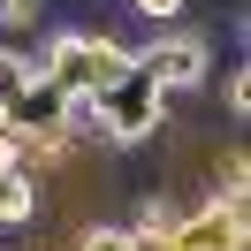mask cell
Segmentation results:
<instances>
[{
    "label": "cell",
    "mask_w": 251,
    "mask_h": 251,
    "mask_svg": "<svg viewBox=\"0 0 251 251\" xmlns=\"http://www.w3.org/2000/svg\"><path fill=\"white\" fill-rule=\"evenodd\" d=\"M31 61H38V76H53L69 99H99L107 84L129 76V46L107 38V31H61L46 53H31Z\"/></svg>",
    "instance_id": "1"
},
{
    "label": "cell",
    "mask_w": 251,
    "mask_h": 251,
    "mask_svg": "<svg viewBox=\"0 0 251 251\" xmlns=\"http://www.w3.org/2000/svg\"><path fill=\"white\" fill-rule=\"evenodd\" d=\"M92 107H99V122H107V145H114V152H129V145H160L168 122H175V99H160L137 69H129L122 84H107Z\"/></svg>",
    "instance_id": "2"
},
{
    "label": "cell",
    "mask_w": 251,
    "mask_h": 251,
    "mask_svg": "<svg viewBox=\"0 0 251 251\" xmlns=\"http://www.w3.org/2000/svg\"><path fill=\"white\" fill-rule=\"evenodd\" d=\"M129 69H137L160 99H190L205 84V38L183 31V23H168V31H152L145 46H129Z\"/></svg>",
    "instance_id": "3"
},
{
    "label": "cell",
    "mask_w": 251,
    "mask_h": 251,
    "mask_svg": "<svg viewBox=\"0 0 251 251\" xmlns=\"http://www.w3.org/2000/svg\"><path fill=\"white\" fill-rule=\"evenodd\" d=\"M168 236H175V251H251V190L190 205Z\"/></svg>",
    "instance_id": "4"
},
{
    "label": "cell",
    "mask_w": 251,
    "mask_h": 251,
    "mask_svg": "<svg viewBox=\"0 0 251 251\" xmlns=\"http://www.w3.org/2000/svg\"><path fill=\"white\" fill-rule=\"evenodd\" d=\"M53 129H69V92L53 76H31L8 107H0V137L8 145H31V137H53Z\"/></svg>",
    "instance_id": "5"
},
{
    "label": "cell",
    "mask_w": 251,
    "mask_h": 251,
    "mask_svg": "<svg viewBox=\"0 0 251 251\" xmlns=\"http://www.w3.org/2000/svg\"><path fill=\"white\" fill-rule=\"evenodd\" d=\"M38 221V175L31 168H0V228H31Z\"/></svg>",
    "instance_id": "6"
},
{
    "label": "cell",
    "mask_w": 251,
    "mask_h": 251,
    "mask_svg": "<svg viewBox=\"0 0 251 251\" xmlns=\"http://www.w3.org/2000/svg\"><path fill=\"white\" fill-rule=\"evenodd\" d=\"M46 16H53V0H0V46L46 31Z\"/></svg>",
    "instance_id": "7"
},
{
    "label": "cell",
    "mask_w": 251,
    "mask_h": 251,
    "mask_svg": "<svg viewBox=\"0 0 251 251\" xmlns=\"http://www.w3.org/2000/svg\"><path fill=\"white\" fill-rule=\"evenodd\" d=\"M31 76H38V61H31V53H23V46H0V107H8V99H16Z\"/></svg>",
    "instance_id": "8"
},
{
    "label": "cell",
    "mask_w": 251,
    "mask_h": 251,
    "mask_svg": "<svg viewBox=\"0 0 251 251\" xmlns=\"http://www.w3.org/2000/svg\"><path fill=\"white\" fill-rule=\"evenodd\" d=\"M221 99H228V122L244 129V114H251V69H244V61L228 69V84H221Z\"/></svg>",
    "instance_id": "9"
},
{
    "label": "cell",
    "mask_w": 251,
    "mask_h": 251,
    "mask_svg": "<svg viewBox=\"0 0 251 251\" xmlns=\"http://www.w3.org/2000/svg\"><path fill=\"white\" fill-rule=\"evenodd\" d=\"M183 8H190V0H129V16H137V23H152V31L183 23Z\"/></svg>",
    "instance_id": "10"
},
{
    "label": "cell",
    "mask_w": 251,
    "mask_h": 251,
    "mask_svg": "<svg viewBox=\"0 0 251 251\" xmlns=\"http://www.w3.org/2000/svg\"><path fill=\"white\" fill-rule=\"evenodd\" d=\"M0 168H8V137H0Z\"/></svg>",
    "instance_id": "11"
}]
</instances>
